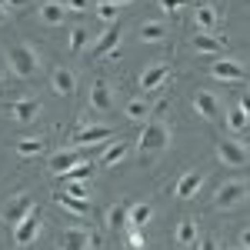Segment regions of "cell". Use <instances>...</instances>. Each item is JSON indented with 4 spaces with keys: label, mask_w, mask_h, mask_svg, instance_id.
Returning a JSON list of instances; mask_svg holds the SVG:
<instances>
[{
    "label": "cell",
    "mask_w": 250,
    "mask_h": 250,
    "mask_svg": "<svg viewBox=\"0 0 250 250\" xmlns=\"http://www.w3.org/2000/svg\"><path fill=\"white\" fill-rule=\"evenodd\" d=\"M7 67H10V74H14V77L34 80L40 74V54L30 47V43L17 40V43H10V47H7Z\"/></svg>",
    "instance_id": "cell-2"
},
{
    "label": "cell",
    "mask_w": 250,
    "mask_h": 250,
    "mask_svg": "<svg viewBox=\"0 0 250 250\" xmlns=\"http://www.w3.org/2000/svg\"><path fill=\"white\" fill-rule=\"evenodd\" d=\"M207 70L213 80H224V83H250V70L233 57H217Z\"/></svg>",
    "instance_id": "cell-5"
},
{
    "label": "cell",
    "mask_w": 250,
    "mask_h": 250,
    "mask_svg": "<svg viewBox=\"0 0 250 250\" xmlns=\"http://www.w3.org/2000/svg\"><path fill=\"white\" fill-rule=\"evenodd\" d=\"M7 17H10V10H7V7H3V0H0V27L7 23Z\"/></svg>",
    "instance_id": "cell-41"
},
{
    "label": "cell",
    "mask_w": 250,
    "mask_h": 250,
    "mask_svg": "<svg viewBox=\"0 0 250 250\" xmlns=\"http://www.w3.org/2000/svg\"><path fill=\"white\" fill-rule=\"evenodd\" d=\"M34 210H37V207H34V197H30L27 190H20V193H14V197L7 200V207H3L0 217H3V224H7V227H17L20 220H23V217H30Z\"/></svg>",
    "instance_id": "cell-8"
},
{
    "label": "cell",
    "mask_w": 250,
    "mask_h": 250,
    "mask_svg": "<svg viewBox=\"0 0 250 250\" xmlns=\"http://www.w3.org/2000/svg\"><path fill=\"white\" fill-rule=\"evenodd\" d=\"M107 227H110V230H127V227H130V204H114V207H107Z\"/></svg>",
    "instance_id": "cell-27"
},
{
    "label": "cell",
    "mask_w": 250,
    "mask_h": 250,
    "mask_svg": "<svg viewBox=\"0 0 250 250\" xmlns=\"http://www.w3.org/2000/svg\"><path fill=\"white\" fill-rule=\"evenodd\" d=\"M217 160L224 167H230V170H244L250 164V150H247V144L237 140V137H220L217 140Z\"/></svg>",
    "instance_id": "cell-3"
},
{
    "label": "cell",
    "mask_w": 250,
    "mask_h": 250,
    "mask_svg": "<svg viewBox=\"0 0 250 250\" xmlns=\"http://www.w3.org/2000/svg\"><path fill=\"white\" fill-rule=\"evenodd\" d=\"M127 247L130 250H144L147 247V237H144V230H140V227H127Z\"/></svg>",
    "instance_id": "cell-34"
},
{
    "label": "cell",
    "mask_w": 250,
    "mask_h": 250,
    "mask_svg": "<svg viewBox=\"0 0 250 250\" xmlns=\"http://www.w3.org/2000/svg\"><path fill=\"white\" fill-rule=\"evenodd\" d=\"M190 47L197 50V54H207V57H217V54H224L227 50V40L224 37H217V34H193L190 37Z\"/></svg>",
    "instance_id": "cell-19"
},
{
    "label": "cell",
    "mask_w": 250,
    "mask_h": 250,
    "mask_svg": "<svg viewBox=\"0 0 250 250\" xmlns=\"http://www.w3.org/2000/svg\"><path fill=\"white\" fill-rule=\"evenodd\" d=\"M40 230H43V220H40V210H34L30 217H23L17 227H14V244L17 247H30L40 237Z\"/></svg>",
    "instance_id": "cell-12"
},
{
    "label": "cell",
    "mask_w": 250,
    "mask_h": 250,
    "mask_svg": "<svg viewBox=\"0 0 250 250\" xmlns=\"http://www.w3.org/2000/svg\"><path fill=\"white\" fill-rule=\"evenodd\" d=\"M87 107L97 110V114H110L114 110V90H110V83L104 77H94L90 94H87Z\"/></svg>",
    "instance_id": "cell-9"
},
{
    "label": "cell",
    "mask_w": 250,
    "mask_h": 250,
    "mask_svg": "<svg viewBox=\"0 0 250 250\" xmlns=\"http://www.w3.org/2000/svg\"><path fill=\"white\" fill-rule=\"evenodd\" d=\"M37 17L47 23V27H60L63 20L70 17V7L63 3V0H43L40 3V10H37Z\"/></svg>",
    "instance_id": "cell-18"
},
{
    "label": "cell",
    "mask_w": 250,
    "mask_h": 250,
    "mask_svg": "<svg viewBox=\"0 0 250 250\" xmlns=\"http://www.w3.org/2000/svg\"><path fill=\"white\" fill-rule=\"evenodd\" d=\"M193 27H197L200 34H217V27H220L217 7H213V3H197V7H193Z\"/></svg>",
    "instance_id": "cell-17"
},
{
    "label": "cell",
    "mask_w": 250,
    "mask_h": 250,
    "mask_svg": "<svg viewBox=\"0 0 250 250\" xmlns=\"http://www.w3.org/2000/svg\"><path fill=\"white\" fill-rule=\"evenodd\" d=\"M193 110H197V117H204V120H220L224 104H220V97L213 94V90L197 87V94H193Z\"/></svg>",
    "instance_id": "cell-10"
},
{
    "label": "cell",
    "mask_w": 250,
    "mask_h": 250,
    "mask_svg": "<svg viewBox=\"0 0 250 250\" xmlns=\"http://www.w3.org/2000/svg\"><path fill=\"white\" fill-rule=\"evenodd\" d=\"M70 7V14H90V0H63Z\"/></svg>",
    "instance_id": "cell-36"
},
{
    "label": "cell",
    "mask_w": 250,
    "mask_h": 250,
    "mask_svg": "<svg viewBox=\"0 0 250 250\" xmlns=\"http://www.w3.org/2000/svg\"><path fill=\"white\" fill-rule=\"evenodd\" d=\"M200 227H197V220L193 217H180L177 220V230H173V244L180 250H187V247H200Z\"/></svg>",
    "instance_id": "cell-14"
},
{
    "label": "cell",
    "mask_w": 250,
    "mask_h": 250,
    "mask_svg": "<svg viewBox=\"0 0 250 250\" xmlns=\"http://www.w3.org/2000/svg\"><path fill=\"white\" fill-rule=\"evenodd\" d=\"M240 250H250V227L240 233Z\"/></svg>",
    "instance_id": "cell-40"
},
{
    "label": "cell",
    "mask_w": 250,
    "mask_h": 250,
    "mask_svg": "<svg viewBox=\"0 0 250 250\" xmlns=\"http://www.w3.org/2000/svg\"><path fill=\"white\" fill-rule=\"evenodd\" d=\"M204 170H184L180 173V180L173 184V197L177 200H193L197 193H200V187H204Z\"/></svg>",
    "instance_id": "cell-13"
},
{
    "label": "cell",
    "mask_w": 250,
    "mask_h": 250,
    "mask_svg": "<svg viewBox=\"0 0 250 250\" xmlns=\"http://www.w3.org/2000/svg\"><path fill=\"white\" fill-rule=\"evenodd\" d=\"M170 77V63H154V67H147L144 74H140V90L144 94H154L164 87V80Z\"/></svg>",
    "instance_id": "cell-20"
},
{
    "label": "cell",
    "mask_w": 250,
    "mask_h": 250,
    "mask_svg": "<svg viewBox=\"0 0 250 250\" xmlns=\"http://www.w3.org/2000/svg\"><path fill=\"white\" fill-rule=\"evenodd\" d=\"M7 74H10V67L3 63V67H0V80H7Z\"/></svg>",
    "instance_id": "cell-42"
},
{
    "label": "cell",
    "mask_w": 250,
    "mask_h": 250,
    "mask_svg": "<svg viewBox=\"0 0 250 250\" xmlns=\"http://www.w3.org/2000/svg\"><path fill=\"white\" fill-rule=\"evenodd\" d=\"M54 204H57L60 210L74 213V217H87V210H90V200H77V197H70V193H54Z\"/></svg>",
    "instance_id": "cell-23"
},
{
    "label": "cell",
    "mask_w": 250,
    "mask_h": 250,
    "mask_svg": "<svg viewBox=\"0 0 250 250\" xmlns=\"http://www.w3.org/2000/svg\"><path fill=\"white\" fill-rule=\"evenodd\" d=\"M173 144V130L170 124L164 120V117H150L147 124H144V130H140V137H137V150H140V160H154V157H160L167 147Z\"/></svg>",
    "instance_id": "cell-1"
},
{
    "label": "cell",
    "mask_w": 250,
    "mask_h": 250,
    "mask_svg": "<svg viewBox=\"0 0 250 250\" xmlns=\"http://www.w3.org/2000/svg\"><path fill=\"white\" fill-rule=\"evenodd\" d=\"M94 14L104 20L107 27H110V23H120V7H117V3H110V0H100V3L94 7Z\"/></svg>",
    "instance_id": "cell-31"
},
{
    "label": "cell",
    "mask_w": 250,
    "mask_h": 250,
    "mask_svg": "<svg viewBox=\"0 0 250 250\" xmlns=\"http://www.w3.org/2000/svg\"><path fill=\"white\" fill-rule=\"evenodd\" d=\"M3 7L7 10H27V7H34V0H3Z\"/></svg>",
    "instance_id": "cell-37"
},
{
    "label": "cell",
    "mask_w": 250,
    "mask_h": 250,
    "mask_svg": "<svg viewBox=\"0 0 250 250\" xmlns=\"http://www.w3.org/2000/svg\"><path fill=\"white\" fill-rule=\"evenodd\" d=\"M247 197H250V180H227L213 193V207L217 210H230L237 204H244Z\"/></svg>",
    "instance_id": "cell-4"
},
{
    "label": "cell",
    "mask_w": 250,
    "mask_h": 250,
    "mask_svg": "<svg viewBox=\"0 0 250 250\" xmlns=\"http://www.w3.org/2000/svg\"><path fill=\"white\" fill-rule=\"evenodd\" d=\"M137 34H140V43H160V40H167V27L160 20H144L137 27Z\"/></svg>",
    "instance_id": "cell-26"
},
{
    "label": "cell",
    "mask_w": 250,
    "mask_h": 250,
    "mask_svg": "<svg viewBox=\"0 0 250 250\" xmlns=\"http://www.w3.org/2000/svg\"><path fill=\"white\" fill-rule=\"evenodd\" d=\"M114 140V127H77L70 137V147H87V144H107Z\"/></svg>",
    "instance_id": "cell-15"
},
{
    "label": "cell",
    "mask_w": 250,
    "mask_h": 250,
    "mask_svg": "<svg viewBox=\"0 0 250 250\" xmlns=\"http://www.w3.org/2000/svg\"><path fill=\"white\" fill-rule=\"evenodd\" d=\"M80 160V147H67V150H57V154H50V160H47V167H50V173L54 177H63L67 170H74Z\"/></svg>",
    "instance_id": "cell-16"
},
{
    "label": "cell",
    "mask_w": 250,
    "mask_h": 250,
    "mask_svg": "<svg viewBox=\"0 0 250 250\" xmlns=\"http://www.w3.org/2000/svg\"><path fill=\"white\" fill-rule=\"evenodd\" d=\"M150 217H154V204H147V200L144 204H130V227H140L144 230L150 224Z\"/></svg>",
    "instance_id": "cell-30"
},
{
    "label": "cell",
    "mask_w": 250,
    "mask_h": 250,
    "mask_svg": "<svg viewBox=\"0 0 250 250\" xmlns=\"http://www.w3.org/2000/svg\"><path fill=\"white\" fill-rule=\"evenodd\" d=\"M63 193H70L77 200H90V184L87 180H63Z\"/></svg>",
    "instance_id": "cell-32"
},
{
    "label": "cell",
    "mask_w": 250,
    "mask_h": 250,
    "mask_svg": "<svg viewBox=\"0 0 250 250\" xmlns=\"http://www.w3.org/2000/svg\"><path fill=\"white\" fill-rule=\"evenodd\" d=\"M94 244H97V233L90 227H80V224L63 227L57 233V250H90Z\"/></svg>",
    "instance_id": "cell-6"
},
{
    "label": "cell",
    "mask_w": 250,
    "mask_h": 250,
    "mask_svg": "<svg viewBox=\"0 0 250 250\" xmlns=\"http://www.w3.org/2000/svg\"><path fill=\"white\" fill-rule=\"evenodd\" d=\"M7 114L14 117L17 124H30V120H37L43 114V104H40L37 97H17V100L7 104Z\"/></svg>",
    "instance_id": "cell-11"
},
{
    "label": "cell",
    "mask_w": 250,
    "mask_h": 250,
    "mask_svg": "<svg viewBox=\"0 0 250 250\" xmlns=\"http://www.w3.org/2000/svg\"><path fill=\"white\" fill-rule=\"evenodd\" d=\"M224 124H227V130H230V134H244V130L250 127V117L244 114V110H240L237 104H233L230 110L224 114Z\"/></svg>",
    "instance_id": "cell-28"
},
{
    "label": "cell",
    "mask_w": 250,
    "mask_h": 250,
    "mask_svg": "<svg viewBox=\"0 0 250 250\" xmlns=\"http://www.w3.org/2000/svg\"><path fill=\"white\" fill-rule=\"evenodd\" d=\"M237 107H240V110L250 117V90H240V97H237Z\"/></svg>",
    "instance_id": "cell-38"
},
{
    "label": "cell",
    "mask_w": 250,
    "mask_h": 250,
    "mask_svg": "<svg viewBox=\"0 0 250 250\" xmlns=\"http://www.w3.org/2000/svg\"><path fill=\"white\" fill-rule=\"evenodd\" d=\"M90 173H94V164H90V160H80L77 167H74V170H67L60 180H87Z\"/></svg>",
    "instance_id": "cell-33"
},
{
    "label": "cell",
    "mask_w": 250,
    "mask_h": 250,
    "mask_svg": "<svg viewBox=\"0 0 250 250\" xmlns=\"http://www.w3.org/2000/svg\"><path fill=\"white\" fill-rule=\"evenodd\" d=\"M43 144H47V140H43L40 134H30V137H20V140H14L10 147H14V154H17V157H37L40 150H43Z\"/></svg>",
    "instance_id": "cell-25"
},
{
    "label": "cell",
    "mask_w": 250,
    "mask_h": 250,
    "mask_svg": "<svg viewBox=\"0 0 250 250\" xmlns=\"http://www.w3.org/2000/svg\"><path fill=\"white\" fill-rule=\"evenodd\" d=\"M157 3H160V10H164V14H177V10H184L190 0H157Z\"/></svg>",
    "instance_id": "cell-35"
},
{
    "label": "cell",
    "mask_w": 250,
    "mask_h": 250,
    "mask_svg": "<svg viewBox=\"0 0 250 250\" xmlns=\"http://www.w3.org/2000/svg\"><path fill=\"white\" fill-rule=\"evenodd\" d=\"M50 90L57 97H70L77 90V74H74L70 67H57V70L50 74Z\"/></svg>",
    "instance_id": "cell-21"
},
{
    "label": "cell",
    "mask_w": 250,
    "mask_h": 250,
    "mask_svg": "<svg viewBox=\"0 0 250 250\" xmlns=\"http://www.w3.org/2000/svg\"><path fill=\"white\" fill-rule=\"evenodd\" d=\"M110 3H117V7H127V3H130V0H110Z\"/></svg>",
    "instance_id": "cell-43"
},
{
    "label": "cell",
    "mask_w": 250,
    "mask_h": 250,
    "mask_svg": "<svg viewBox=\"0 0 250 250\" xmlns=\"http://www.w3.org/2000/svg\"><path fill=\"white\" fill-rule=\"evenodd\" d=\"M124 117H127V120H144V117H154V107H150L147 94H144V97H130V100L124 104Z\"/></svg>",
    "instance_id": "cell-24"
},
{
    "label": "cell",
    "mask_w": 250,
    "mask_h": 250,
    "mask_svg": "<svg viewBox=\"0 0 250 250\" xmlns=\"http://www.w3.org/2000/svg\"><path fill=\"white\" fill-rule=\"evenodd\" d=\"M87 43H90V30H87V27H70V34H67V50H70V54H83Z\"/></svg>",
    "instance_id": "cell-29"
},
{
    "label": "cell",
    "mask_w": 250,
    "mask_h": 250,
    "mask_svg": "<svg viewBox=\"0 0 250 250\" xmlns=\"http://www.w3.org/2000/svg\"><path fill=\"white\" fill-rule=\"evenodd\" d=\"M130 154V144L127 140H117V144H107L104 147V154H100V167H117V164H124Z\"/></svg>",
    "instance_id": "cell-22"
},
{
    "label": "cell",
    "mask_w": 250,
    "mask_h": 250,
    "mask_svg": "<svg viewBox=\"0 0 250 250\" xmlns=\"http://www.w3.org/2000/svg\"><path fill=\"white\" fill-rule=\"evenodd\" d=\"M200 250H220V247H217L213 237H204V240H200Z\"/></svg>",
    "instance_id": "cell-39"
},
{
    "label": "cell",
    "mask_w": 250,
    "mask_h": 250,
    "mask_svg": "<svg viewBox=\"0 0 250 250\" xmlns=\"http://www.w3.org/2000/svg\"><path fill=\"white\" fill-rule=\"evenodd\" d=\"M120 34H124V27L120 23H110V27H104V34L94 40V47H90V57L100 60V57H120Z\"/></svg>",
    "instance_id": "cell-7"
}]
</instances>
